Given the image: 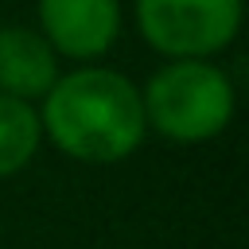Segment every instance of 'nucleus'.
Listing matches in <instances>:
<instances>
[{
	"label": "nucleus",
	"mask_w": 249,
	"mask_h": 249,
	"mask_svg": "<svg viewBox=\"0 0 249 249\" xmlns=\"http://www.w3.org/2000/svg\"><path fill=\"white\" fill-rule=\"evenodd\" d=\"M144 121L175 144L214 140L233 121V82L210 58H167L140 89Z\"/></svg>",
	"instance_id": "f03ea898"
},
{
	"label": "nucleus",
	"mask_w": 249,
	"mask_h": 249,
	"mask_svg": "<svg viewBox=\"0 0 249 249\" xmlns=\"http://www.w3.org/2000/svg\"><path fill=\"white\" fill-rule=\"evenodd\" d=\"M39 35L54 54L93 62L121 35V0H39Z\"/></svg>",
	"instance_id": "20e7f679"
},
{
	"label": "nucleus",
	"mask_w": 249,
	"mask_h": 249,
	"mask_svg": "<svg viewBox=\"0 0 249 249\" xmlns=\"http://www.w3.org/2000/svg\"><path fill=\"white\" fill-rule=\"evenodd\" d=\"M54 78H58V54L39 31L23 23L0 27V93L19 101H43Z\"/></svg>",
	"instance_id": "39448f33"
},
{
	"label": "nucleus",
	"mask_w": 249,
	"mask_h": 249,
	"mask_svg": "<svg viewBox=\"0 0 249 249\" xmlns=\"http://www.w3.org/2000/svg\"><path fill=\"white\" fill-rule=\"evenodd\" d=\"M136 27L163 58H210L241 31V0H136Z\"/></svg>",
	"instance_id": "7ed1b4c3"
},
{
	"label": "nucleus",
	"mask_w": 249,
	"mask_h": 249,
	"mask_svg": "<svg viewBox=\"0 0 249 249\" xmlns=\"http://www.w3.org/2000/svg\"><path fill=\"white\" fill-rule=\"evenodd\" d=\"M39 128L78 163H121L148 136L140 89L109 66L58 74L43 93Z\"/></svg>",
	"instance_id": "f257e3e1"
},
{
	"label": "nucleus",
	"mask_w": 249,
	"mask_h": 249,
	"mask_svg": "<svg viewBox=\"0 0 249 249\" xmlns=\"http://www.w3.org/2000/svg\"><path fill=\"white\" fill-rule=\"evenodd\" d=\"M43 144L39 109L31 101L0 93V179L23 171Z\"/></svg>",
	"instance_id": "423d86ee"
}]
</instances>
